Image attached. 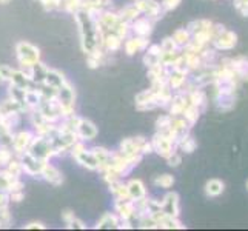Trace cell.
I'll list each match as a JSON object with an SVG mask.
<instances>
[{"mask_svg": "<svg viewBox=\"0 0 248 231\" xmlns=\"http://www.w3.org/2000/svg\"><path fill=\"white\" fill-rule=\"evenodd\" d=\"M76 23L79 27V34H80V46L85 54H91L96 49L100 48L102 45V37L104 32L99 28L96 14L87 11V10H79L74 13Z\"/></svg>", "mask_w": 248, "mask_h": 231, "instance_id": "1", "label": "cell"}, {"mask_svg": "<svg viewBox=\"0 0 248 231\" xmlns=\"http://www.w3.org/2000/svg\"><path fill=\"white\" fill-rule=\"evenodd\" d=\"M16 56H17V61H19L20 68L34 66L37 62H40V49L25 40L19 42V44L16 45Z\"/></svg>", "mask_w": 248, "mask_h": 231, "instance_id": "2", "label": "cell"}, {"mask_svg": "<svg viewBox=\"0 0 248 231\" xmlns=\"http://www.w3.org/2000/svg\"><path fill=\"white\" fill-rule=\"evenodd\" d=\"M151 145H153V151H156L157 154H160L162 157H168L171 153H174L176 148V142L170 138L167 133H160L157 131L151 139Z\"/></svg>", "mask_w": 248, "mask_h": 231, "instance_id": "3", "label": "cell"}, {"mask_svg": "<svg viewBox=\"0 0 248 231\" xmlns=\"http://www.w3.org/2000/svg\"><path fill=\"white\" fill-rule=\"evenodd\" d=\"M28 153L36 159L49 160L51 157H53V150H51L49 139L40 138V136H34V139H32L30 148H28Z\"/></svg>", "mask_w": 248, "mask_h": 231, "instance_id": "4", "label": "cell"}, {"mask_svg": "<svg viewBox=\"0 0 248 231\" xmlns=\"http://www.w3.org/2000/svg\"><path fill=\"white\" fill-rule=\"evenodd\" d=\"M136 8L139 10L140 14H143L145 17H148L153 22L157 20L159 17H162L165 11L162 10V5L156 0H134Z\"/></svg>", "mask_w": 248, "mask_h": 231, "instance_id": "5", "label": "cell"}, {"mask_svg": "<svg viewBox=\"0 0 248 231\" xmlns=\"http://www.w3.org/2000/svg\"><path fill=\"white\" fill-rule=\"evenodd\" d=\"M34 134L32 131H19L17 134H13V140H11V150L13 153L16 154V156H22L23 153H27L30 145L34 139Z\"/></svg>", "mask_w": 248, "mask_h": 231, "instance_id": "6", "label": "cell"}, {"mask_svg": "<svg viewBox=\"0 0 248 231\" xmlns=\"http://www.w3.org/2000/svg\"><path fill=\"white\" fill-rule=\"evenodd\" d=\"M20 157V162H22V167H23V173L28 174V176H32V177H37L42 174V169H44V165L46 164L48 160H40V159H36L34 156L27 151L23 153Z\"/></svg>", "mask_w": 248, "mask_h": 231, "instance_id": "7", "label": "cell"}, {"mask_svg": "<svg viewBox=\"0 0 248 231\" xmlns=\"http://www.w3.org/2000/svg\"><path fill=\"white\" fill-rule=\"evenodd\" d=\"M134 100H136V108H138L139 111H150V109H155L156 107H159L156 92L151 88L139 92Z\"/></svg>", "mask_w": 248, "mask_h": 231, "instance_id": "8", "label": "cell"}, {"mask_svg": "<svg viewBox=\"0 0 248 231\" xmlns=\"http://www.w3.org/2000/svg\"><path fill=\"white\" fill-rule=\"evenodd\" d=\"M76 134H78V138L83 142H90V140H94L97 138L99 134V130L97 126L94 125L91 121H88V119H82L78 123V128H76Z\"/></svg>", "mask_w": 248, "mask_h": 231, "instance_id": "9", "label": "cell"}, {"mask_svg": "<svg viewBox=\"0 0 248 231\" xmlns=\"http://www.w3.org/2000/svg\"><path fill=\"white\" fill-rule=\"evenodd\" d=\"M114 210L121 220H130L136 216V203L131 199H114Z\"/></svg>", "mask_w": 248, "mask_h": 231, "instance_id": "10", "label": "cell"}, {"mask_svg": "<svg viewBox=\"0 0 248 231\" xmlns=\"http://www.w3.org/2000/svg\"><path fill=\"white\" fill-rule=\"evenodd\" d=\"M130 28H131V32L134 36H139V37H145L148 39L153 32V20L148 19V17H138L134 22L130 23Z\"/></svg>", "mask_w": 248, "mask_h": 231, "instance_id": "11", "label": "cell"}, {"mask_svg": "<svg viewBox=\"0 0 248 231\" xmlns=\"http://www.w3.org/2000/svg\"><path fill=\"white\" fill-rule=\"evenodd\" d=\"M150 45L148 39L145 37H139V36H133V37H126L122 48L125 49L126 56H134L138 54L139 51H145L147 46Z\"/></svg>", "mask_w": 248, "mask_h": 231, "instance_id": "12", "label": "cell"}, {"mask_svg": "<svg viewBox=\"0 0 248 231\" xmlns=\"http://www.w3.org/2000/svg\"><path fill=\"white\" fill-rule=\"evenodd\" d=\"M40 177L44 179L45 182H48L49 185L53 186H59L63 184V174L61 173V169L56 168L54 165L49 164V160L44 165V169H42Z\"/></svg>", "mask_w": 248, "mask_h": 231, "instance_id": "13", "label": "cell"}, {"mask_svg": "<svg viewBox=\"0 0 248 231\" xmlns=\"http://www.w3.org/2000/svg\"><path fill=\"white\" fill-rule=\"evenodd\" d=\"M124 45V39H121L114 32H105L104 37H102V45L100 48L105 51L107 54L109 53H117L119 49Z\"/></svg>", "mask_w": 248, "mask_h": 231, "instance_id": "14", "label": "cell"}, {"mask_svg": "<svg viewBox=\"0 0 248 231\" xmlns=\"http://www.w3.org/2000/svg\"><path fill=\"white\" fill-rule=\"evenodd\" d=\"M162 211L168 217H177L179 216V196L176 193H168L164 200H162Z\"/></svg>", "mask_w": 248, "mask_h": 231, "instance_id": "15", "label": "cell"}, {"mask_svg": "<svg viewBox=\"0 0 248 231\" xmlns=\"http://www.w3.org/2000/svg\"><path fill=\"white\" fill-rule=\"evenodd\" d=\"M74 160L78 162L79 165H82L83 168L91 169V171H99V162H97L96 156L93 154V151L88 150V148L83 150Z\"/></svg>", "mask_w": 248, "mask_h": 231, "instance_id": "16", "label": "cell"}, {"mask_svg": "<svg viewBox=\"0 0 248 231\" xmlns=\"http://www.w3.org/2000/svg\"><path fill=\"white\" fill-rule=\"evenodd\" d=\"M126 188H128V196H130L131 200H139L147 196V188H145L143 182L139 181V179H131L126 184Z\"/></svg>", "mask_w": 248, "mask_h": 231, "instance_id": "17", "label": "cell"}, {"mask_svg": "<svg viewBox=\"0 0 248 231\" xmlns=\"http://www.w3.org/2000/svg\"><path fill=\"white\" fill-rule=\"evenodd\" d=\"M121 217H119L116 213H105L97 222H96V228L97 230H111V228H119L121 227Z\"/></svg>", "mask_w": 248, "mask_h": 231, "instance_id": "18", "label": "cell"}, {"mask_svg": "<svg viewBox=\"0 0 248 231\" xmlns=\"http://www.w3.org/2000/svg\"><path fill=\"white\" fill-rule=\"evenodd\" d=\"M188 104H190V102H188V96H184V94L173 96L170 100V114L171 116H182L184 109L186 108Z\"/></svg>", "mask_w": 248, "mask_h": 231, "instance_id": "19", "label": "cell"}, {"mask_svg": "<svg viewBox=\"0 0 248 231\" xmlns=\"http://www.w3.org/2000/svg\"><path fill=\"white\" fill-rule=\"evenodd\" d=\"M213 42H215L219 49H232L236 45V34L224 30Z\"/></svg>", "mask_w": 248, "mask_h": 231, "instance_id": "20", "label": "cell"}, {"mask_svg": "<svg viewBox=\"0 0 248 231\" xmlns=\"http://www.w3.org/2000/svg\"><path fill=\"white\" fill-rule=\"evenodd\" d=\"M10 85H14L17 88H22V90H30L34 87L32 80L30 77L25 76L20 70H14L13 76H11V80H10Z\"/></svg>", "mask_w": 248, "mask_h": 231, "instance_id": "21", "label": "cell"}, {"mask_svg": "<svg viewBox=\"0 0 248 231\" xmlns=\"http://www.w3.org/2000/svg\"><path fill=\"white\" fill-rule=\"evenodd\" d=\"M65 82H66V79H65L63 73L57 71V70H49V68H48L46 77H45V83H46V85H49V87H53V88L59 90Z\"/></svg>", "mask_w": 248, "mask_h": 231, "instance_id": "22", "label": "cell"}, {"mask_svg": "<svg viewBox=\"0 0 248 231\" xmlns=\"http://www.w3.org/2000/svg\"><path fill=\"white\" fill-rule=\"evenodd\" d=\"M117 14H119V17H121V20H124V22H126V23H131V22H134L136 19H138L139 15H142V14L139 13L138 8H136L134 3H130V5L124 6L122 10L119 11Z\"/></svg>", "mask_w": 248, "mask_h": 231, "instance_id": "23", "label": "cell"}, {"mask_svg": "<svg viewBox=\"0 0 248 231\" xmlns=\"http://www.w3.org/2000/svg\"><path fill=\"white\" fill-rule=\"evenodd\" d=\"M90 150L93 151V154L96 156V159H97V162H99V171L109 164L111 154H113L109 150H107V148H104V147H93V148H90Z\"/></svg>", "mask_w": 248, "mask_h": 231, "instance_id": "24", "label": "cell"}, {"mask_svg": "<svg viewBox=\"0 0 248 231\" xmlns=\"http://www.w3.org/2000/svg\"><path fill=\"white\" fill-rule=\"evenodd\" d=\"M109 191L111 194L114 196V199H130V196H128V188H126V184L122 182V179H119V181L109 184Z\"/></svg>", "mask_w": 248, "mask_h": 231, "instance_id": "25", "label": "cell"}, {"mask_svg": "<svg viewBox=\"0 0 248 231\" xmlns=\"http://www.w3.org/2000/svg\"><path fill=\"white\" fill-rule=\"evenodd\" d=\"M46 71L48 68L42 63V62H37L36 65L32 66V76H31V80L34 85H42L45 83V77H46Z\"/></svg>", "mask_w": 248, "mask_h": 231, "instance_id": "26", "label": "cell"}, {"mask_svg": "<svg viewBox=\"0 0 248 231\" xmlns=\"http://www.w3.org/2000/svg\"><path fill=\"white\" fill-rule=\"evenodd\" d=\"M173 39L176 42V45L179 48H185L188 44L191 42V32L188 31L186 28H181V30H176L174 34H173Z\"/></svg>", "mask_w": 248, "mask_h": 231, "instance_id": "27", "label": "cell"}, {"mask_svg": "<svg viewBox=\"0 0 248 231\" xmlns=\"http://www.w3.org/2000/svg\"><path fill=\"white\" fill-rule=\"evenodd\" d=\"M199 113H201V109L196 107V105H191V104H188L186 108L184 109V113H182V117L185 119V121L190 123V126H193L196 122H198V119H199Z\"/></svg>", "mask_w": 248, "mask_h": 231, "instance_id": "28", "label": "cell"}, {"mask_svg": "<svg viewBox=\"0 0 248 231\" xmlns=\"http://www.w3.org/2000/svg\"><path fill=\"white\" fill-rule=\"evenodd\" d=\"M222 191H224V184L217 181V179H211V181H208L207 185H205V193L208 196H219Z\"/></svg>", "mask_w": 248, "mask_h": 231, "instance_id": "29", "label": "cell"}, {"mask_svg": "<svg viewBox=\"0 0 248 231\" xmlns=\"http://www.w3.org/2000/svg\"><path fill=\"white\" fill-rule=\"evenodd\" d=\"M174 184V177L171 174H160V176H156L155 177V185L159 186V188H164V190H168L171 188Z\"/></svg>", "mask_w": 248, "mask_h": 231, "instance_id": "30", "label": "cell"}, {"mask_svg": "<svg viewBox=\"0 0 248 231\" xmlns=\"http://www.w3.org/2000/svg\"><path fill=\"white\" fill-rule=\"evenodd\" d=\"M176 147L181 148L184 153H193L196 150V140L190 138V136H186V138H184L182 140H179L176 143Z\"/></svg>", "mask_w": 248, "mask_h": 231, "instance_id": "31", "label": "cell"}, {"mask_svg": "<svg viewBox=\"0 0 248 231\" xmlns=\"http://www.w3.org/2000/svg\"><path fill=\"white\" fill-rule=\"evenodd\" d=\"M171 121H173V116L171 114H167V116H160L156 122V128L157 131L160 133H167L170 130V125H171Z\"/></svg>", "mask_w": 248, "mask_h": 231, "instance_id": "32", "label": "cell"}, {"mask_svg": "<svg viewBox=\"0 0 248 231\" xmlns=\"http://www.w3.org/2000/svg\"><path fill=\"white\" fill-rule=\"evenodd\" d=\"M14 73V68L10 65H0V85L11 80V76Z\"/></svg>", "mask_w": 248, "mask_h": 231, "instance_id": "33", "label": "cell"}, {"mask_svg": "<svg viewBox=\"0 0 248 231\" xmlns=\"http://www.w3.org/2000/svg\"><path fill=\"white\" fill-rule=\"evenodd\" d=\"M160 48H162V53H173V51H179V49H181V48L176 45V42L171 39V37L164 39V42L160 44Z\"/></svg>", "mask_w": 248, "mask_h": 231, "instance_id": "34", "label": "cell"}, {"mask_svg": "<svg viewBox=\"0 0 248 231\" xmlns=\"http://www.w3.org/2000/svg\"><path fill=\"white\" fill-rule=\"evenodd\" d=\"M182 0H162V10L164 11H173L176 8L181 5Z\"/></svg>", "mask_w": 248, "mask_h": 231, "instance_id": "35", "label": "cell"}, {"mask_svg": "<svg viewBox=\"0 0 248 231\" xmlns=\"http://www.w3.org/2000/svg\"><path fill=\"white\" fill-rule=\"evenodd\" d=\"M11 219H13V216H11L10 210H8V208L0 210V222H2V225H10Z\"/></svg>", "mask_w": 248, "mask_h": 231, "instance_id": "36", "label": "cell"}, {"mask_svg": "<svg viewBox=\"0 0 248 231\" xmlns=\"http://www.w3.org/2000/svg\"><path fill=\"white\" fill-rule=\"evenodd\" d=\"M10 202H14V203H19L22 200H25V191L20 190V191H10Z\"/></svg>", "mask_w": 248, "mask_h": 231, "instance_id": "37", "label": "cell"}, {"mask_svg": "<svg viewBox=\"0 0 248 231\" xmlns=\"http://www.w3.org/2000/svg\"><path fill=\"white\" fill-rule=\"evenodd\" d=\"M167 162H168V165H170V167H179V164L182 162V157L179 156V154L174 151V153H171L170 156L167 157Z\"/></svg>", "mask_w": 248, "mask_h": 231, "instance_id": "38", "label": "cell"}, {"mask_svg": "<svg viewBox=\"0 0 248 231\" xmlns=\"http://www.w3.org/2000/svg\"><path fill=\"white\" fill-rule=\"evenodd\" d=\"M66 228H76V230H85L87 228V224H85L83 220H80V219H78V217H74L70 224L66 225Z\"/></svg>", "mask_w": 248, "mask_h": 231, "instance_id": "39", "label": "cell"}, {"mask_svg": "<svg viewBox=\"0 0 248 231\" xmlns=\"http://www.w3.org/2000/svg\"><path fill=\"white\" fill-rule=\"evenodd\" d=\"M62 220L65 222V225H68V224H70V222L76 217V213L73 211V210H70V208H66V210H63L62 211Z\"/></svg>", "mask_w": 248, "mask_h": 231, "instance_id": "40", "label": "cell"}, {"mask_svg": "<svg viewBox=\"0 0 248 231\" xmlns=\"http://www.w3.org/2000/svg\"><path fill=\"white\" fill-rule=\"evenodd\" d=\"M10 207V194L8 191H0V210Z\"/></svg>", "mask_w": 248, "mask_h": 231, "instance_id": "41", "label": "cell"}, {"mask_svg": "<svg viewBox=\"0 0 248 231\" xmlns=\"http://www.w3.org/2000/svg\"><path fill=\"white\" fill-rule=\"evenodd\" d=\"M23 228H27V230H36V228H39V230H44V228H46L42 222H37V220H34V222H30V224H27V225H23Z\"/></svg>", "mask_w": 248, "mask_h": 231, "instance_id": "42", "label": "cell"}, {"mask_svg": "<svg viewBox=\"0 0 248 231\" xmlns=\"http://www.w3.org/2000/svg\"><path fill=\"white\" fill-rule=\"evenodd\" d=\"M109 3H111V0H99V5H100L102 10H105V8H107Z\"/></svg>", "mask_w": 248, "mask_h": 231, "instance_id": "43", "label": "cell"}, {"mask_svg": "<svg viewBox=\"0 0 248 231\" xmlns=\"http://www.w3.org/2000/svg\"><path fill=\"white\" fill-rule=\"evenodd\" d=\"M10 2H11V0H0V3H2V5H8Z\"/></svg>", "mask_w": 248, "mask_h": 231, "instance_id": "44", "label": "cell"}, {"mask_svg": "<svg viewBox=\"0 0 248 231\" xmlns=\"http://www.w3.org/2000/svg\"><path fill=\"white\" fill-rule=\"evenodd\" d=\"M2 227H3V225H2V222H0V228H2Z\"/></svg>", "mask_w": 248, "mask_h": 231, "instance_id": "45", "label": "cell"}, {"mask_svg": "<svg viewBox=\"0 0 248 231\" xmlns=\"http://www.w3.org/2000/svg\"><path fill=\"white\" fill-rule=\"evenodd\" d=\"M247 190H248V181H247Z\"/></svg>", "mask_w": 248, "mask_h": 231, "instance_id": "46", "label": "cell"}]
</instances>
